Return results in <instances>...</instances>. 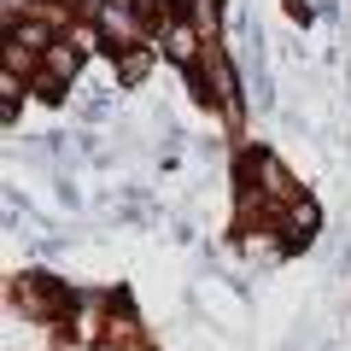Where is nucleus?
<instances>
[{"mask_svg":"<svg viewBox=\"0 0 351 351\" xmlns=\"http://www.w3.org/2000/svg\"><path fill=\"white\" fill-rule=\"evenodd\" d=\"M211 82H217V94H223V100L234 106V71L223 64V53H217V47H211Z\"/></svg>","mask_w":351,"mask_h":351,"instance_id":"5","label":"nucleus"},{"mask_svg":"<svg viewBox=\"0 0 351 351\" xmlns=\"http://www.w3.org/2000/svg\"><path fill=\"white\" fill-rule=\"evenodd\" d=\"M170 53H176V59H193V29H188V24L170 29Z\"/></svg>","mask_w":351,"mask_h":351,"instance_id":"6","label":"nucleus"},{"mask_svg":"<svg viewBox=\"0 0 351 351\" xmlns=\"http://www.w3.org/2000/svg\"><path fill=\"white\" fill-rule=\"evenodd\" d=\"M76 71H82V53H76L71 41H53V47H47V88H59V82H71Z\"/></svg>","mask_w":351,"mask_h":351,"instance_id":"1","label":"nucleus"},{"mask_svg":"<svg viewBox=\"0 0 351 351\" xmlns=\"http://www.w3.org/2000/svg\"><path fill=\"white\" fill-rule=\"evenodd\" d=\"M258 176H263V182H269V188H263V193H269V199H287V205H293V176L281 170V164L269 158V152H263V158H258Z\"/></svg>","mask_w":351,"mask_h":351,"instance_id":"2","label":"nucleus"},{"mask_svg":"<svg viewBox=\"0 0 351 351\" xmlns=\"http://www.w3.org/2000/svg\"><path fill=\"white\" fill-rule=\"evenodd\" d=\"M311 228H316V205H311V199H293V205H287V234H293V240H299V234L311 240Z\"/></svg>","mask_w":351,"mask_h":351,"instance_id":"3","label":"nucleus"},{"mask_svg":"<svg viewBox=\"0 0 351 351\" xmlns=\"http://www.w3.org/2000/svg\"><path fill=\"white\" fill-rule=\"evenodd\" d=\"M152 71V53L147 47H135V53H123V64H117V76H123V82H141V76Z\"/></svg>","mask_w":351,"mask_h":351,"instance_id":"4","label":"nucleus"}]
</instances>
